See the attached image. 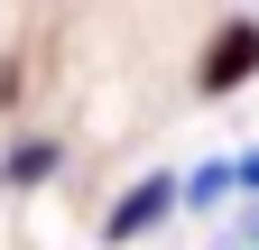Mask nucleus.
Segmentation results:
<instances>
[{"label": "nucleus", "instance_id": "f257e3e1", "mask_svg": "<svg viewBox=\"0 0 259 250\" xmlns=\"http://www.w3.org/2000/svg\"><path fill=\"white\" fill-rule=\"evenodd\" d=\"M259 74V19H222L204 37V65H194V93L204 102H222V93H241Z\"/></svg>", "mask_w": 259, "mask_h": 250}, {"label": "nucleus", "instance_id": "f03ea898", "mask_svg": "<svg viewBox=\"0 0 259 250\" xmlns=\"http://www.w3.org/2000/svg\"><path fill=\"white\" fill-rule=\"evenodd\" d=\"M176 204H185V176H139V185H130V195L102 213V241H139V232L167 223Z\"/></svg>", "mask_w": 259, "mask_h": 250}, {"label": "nucleus", "instance_id": "7ed1b4c3", "mask_svg": "<svg viewBox=\"0 0 259 250\" xmlns=\"http://www.w3.org/2000/svg\"><path fill=\"white\" fill-rule=\"evenodd\" d=\"M232 185H241V167H222V158H213V167H194V176H185V204H194V213H213Z\"/></svg>", "mask_w": 259, "mask_h": 250}, {"label": "nucleus", "instance_id": "20e7f679", "mask_svg": "<svg viewBox=\"0 0 259 250\" xmlns=\"http://www.w3.org/2000/svg\"><path fill=\"white\" fill-rule=\"evenodd\" d=\"M56 167V139H28V148H10V167H0V176H10V185H37Z\"/></svg>", "mask_w": 259, "mask_h": 250}, {"label": "nucleus", "instance_id": "39448f33", "mask_svg": "<svg viewBox=\"0 0 259 250\" xmlns=\"http://www.w3.org/2000/svg\"><path fill=\"white\" fill-rule=\"evenodd\" d=\"M241 185H250V195H259V148H250V158H241Z\"/></svg>", "mask_w": 259, "mask_h": 250}, {"label": "nucleus", "instance_id": "423d86ee", "mask_svg": "<svg viewBox=\"0 0 259 250\" xmlns=\"http://www.w3.org/2000/svg\"><path fill=\"white\" fill-rule=\"evenodd\" d=\"M250 250H259V204H250Z\"/></svg>", "mask_w": 259, "mask_h": 250}]
</instances>
